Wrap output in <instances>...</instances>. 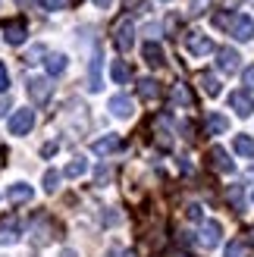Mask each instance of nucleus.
Here are the masks:
<instances>
[{
  "label": "nucleus",
  "mask_w": 254,
  "mask_h": 257,
  "mask_svg": "<svg viewBox=\"0 0 254 257\" xmlns=\"http://www.w3.org/2000/svg\"><path fill=\"white\" fill-rule=\"evenodd\" d=\"M57 185H60V173L57 170H47L44 173V191H57Z\"/></svg>",
  "instance_id": "obj_26"
},
{
  "label": "nucleus",
  "mask_w": 254,
  "mask_h": 257,
  "mask_svg": "<svg viewBox=\"0 0 254 257\" xmlns=\"http://www.w3.org/2000/svg\"><path fill=\"white\" fill-rule=\"evenodd\" d=\"M4 38H7V44H13V47H19V44L25 41V22H22V19H16V22H10V25H7V35H4Z\"/></svg>",
  "instance_id": "obj_15"
},
{
  "label": "nucleus",
  "mask_w": 254,
  "mask_h": 257,
  "mask_svg": "<svg viewBox=\"0 0 254 257\" xmlns=\"http://www.w3.org/2000/svg\"><path fill=\"white\" fill-rule=\"evenodd\" d=\"M220 238H223V226H220L217 220H207L204 226H201L198 241H201L204 248H217V245H220Z\"/></svg>",
  "instance_id": "obj_6"
},
{
  "label": "nucleus",
  "mask_w": 254,
  "mask_h": 257,
  "mask_svg": "<svg viewBox=\"0 0 254 257\" xmlns=\"http://www.w3.org/2000/svg\"><path fill=\"white\" fill-rule=\"evenodd\" d=\"M226 201H229V207L235 213L245 210V185H229V191H226Z\"/></svg>",
  "instance_id": "obj_18"
},
{
  "label": "nucleus",
  "mask_w": 254,
  "mask_h": 257,
  "mask_svg": "<svg viewBox=\"0 0 254 257\" xmlns=\"http://www.w3.org/2000/svg\"><path fill=\"white\" fill-rule=\"evenodd\" d=\"M29 128H35V110H16L10 116V135H25Z\"/></svg>",
  "instance_id": "obj_3"
},
{
  "label": "nucleus",
  "mask_w": 254,
  "mask_h": 257,
  "mask_svg": "<svg viewBox=\"0 0 254 257\" xmlns=\"http://www.w3.org/2000/svg\"><path fill=\"white\" fill-rule=\"evenodd\" d=\"M7 88H10V72H7V66H4V63H0V94H4Z\"/></svg>",
  "instance_id": "obj_31"
},
{
  "label": "nucleus",
  "mask_w": 254,
  "mask_h": 257,
  "mask_svg": "<svg viewBox=\"0 0 254 257\" xmlns=\"http://www.w3.org/2000/svg\"><path fill=\"white\" fill-rule=\"evenodd\" d=\"M44 7H47V10H66L69 0H44Z\"/></svg>",
  "instance_id": "obj_32"
},
{
  "label": "nucleus",
  "mask_w": 254,
  "mask_h": 257,
  "mask_svg": "<svg viewBox=\"0 0 254 257\" xmlns=\"http://www.w3.org/2000/svg\"><path fill=\"white\" fill-rule=\"evenodd\" d=\"M32 195H35V188H32V185H25V182H16V185H10V191H7L10 204H22V201H29Z\"/></svg>",
  "instance_id": "obj_17"
},
{
  "label": "nucleus",
  "mask_w": 254,
  "mask_h": 257,
  "mask_svg": "<svg viewBox=\"0 0 254 257\" xmlns=\"http://www.w3.org/2000/svg\"><path fill=\"white\" fill-rule=\"evenodd\" d=\"M125 257H135V254H132V251H129V254H125Z\"/></svg>",
  "instance_id": "obj_37"
},
{
  "label": "nucleus",
  "mask_w": 254,
  "mask_h": 257,
  "mask_svg": "<svg viewBox=\"0 0 254 257\" xmlns=\"http://www.w3.org/2000/svg\"><path fill=\"white\" fill-rule=\"evenodd\" d=\"M188 220H201V207H198V204H188Z\"/></svg>",
  "instance_id": "obj_33"
},
{
  "label": "nucleus",
  "mask_w": 254,
  "mask_h": 257,
  "mask_svg": "<svg viewBox=\"0 0 254 257\" xmlns=\"http://www.w3.org/2000/svg\"><path fill=\"white\" fill-rule=\"evenodd\" d=\"M226 257H245V241H229L226 245Z\"/></svg>",
  "instance_id": "obj_27"
},
{
  "label": "nucleus",
  "mask_w": 254,
  "mask_h": 257,
  "mask_svg": "<svg viewBox=\"0 0 254 257\" xmlns=\"http://www.w3.org/2000/svg\"><path fill=\"white\" fill-rule=\"evenodd\" d=\"M207 157H210V166H213V170H217V173H232V170H235V163L229 160V154H226V151H223L220 145H213Z\"/></svg>",
  "instance_id": "obj_7"
},
{
  "label": "nucleus",
  "mask_w": 254,
  "mask_h": 257,
  "mask_svg": "<svg viewBox=\"0 0 254 257\" xmlns=\"http://www.w3.org/2000/svg\"><path fill=\"white\" fill-rule=\"evenodd\" d=\"M142 57H145V63H148V66H163V47H160L157 41H145V47H142Z\"/></svg>",
  "instance_id": "obj_14"
},
{
  "label": "nucleus",
  "mask_w": 254,
  "mask_h": 257,
  "mask_svg": "<svg viewBox=\"0 0 254 257\" xmlns=\"http://www.w3.org/2000/svg\"><path fill=\"white\" fill-rule=\"evenodd\" d=\"M110 113H113V116H119V119H129L132 116V97H125V94L110 97Z\"/></svg>",
  "instance_id": "obj_13"
},
{
  "label": "nucleus",
  "mask_w": 254,
  "mask_h": 257,
  "mask_svg": "<svg viewBox=\"0 0 254 257\" xmlns=\"http://www.w3.org/2000/svg\"><path fill=\"white\" fill-rule=\"evenodd\" d=\"M60 257H79V254H75L72 248H63V251H60Z\"/></svg>",
  "instance_id": "obj_34"
},
{
  "label": "nucleus",
  "mask_w": 254,
  "mask_h": 257,
  "mask_svg": "<svg viewBox=\"0 0 254 257\" xmlns=\"http://www.w3.org/2000/svg\"><path fill=\"white\" fill-rule=\"evenodd\" d=\"M44 69H47V75H60V72H66V57H63V54H47Z\"/></svg>",
  "instance_id": "obj_20"
},
{
  "label": "nucleus",
  "mask_w": 254,
  "mask_h": 257,
  "mask_svg": "<svg viewBox=\"0 0 254 257\" xmlns=\"http://www.w3.org/2000/svg\"><path fill=\"white\" fill-rule=\"evenodd\" d=\"M232 148H235L238 157H254V138L251 135H235Z\"/></svg>",
  "instance_id": "obj_22"
},
{
  "label": "nucleus",
  "mask_w": 254,
  "mask_h": 257,
  "mask_svg": "<svg viewBox=\"0 0 254 257\" xmlns=\"http://www.w3.org/2000/svg\"><path fill=\"white\" fill-rule=\"evenodd\" d=\"M110 75H113V82H116V85H125L132 72H129V66H125L122 60H113V63H110Z\"/></svg>",
  "instance_id": "obj_23"
},
{
  "label": "nucleus",
  "mask_w": 254,
  "mask_h": 257,
  "mask_svg": "<svg viewBox=\"0 0 254 257\" xmlns=\"http://www.w3.org/2000/svg\"><path fill=\"white\" fill-rule=\"evenodd\" d=\"M173 100H176V104H192V94H188L182 85H176V91H173Z\"/></svg>",
  "instance_id": "obj_29"
},
{
  "label": "nucleus",
  "mask_w": 254,
  "mask_h": 257,
  "mask_svg": "<svg viewBox=\"0 0 254 257\" xmlns=\"http://www.w3.org/2000/svg\"><path fill=\"white\" fill-rule=\"evenodd\" d=\"M238 60H242V57H238L235 47H220V50H217V66H220L223 75H232V72L238 69Z\"/></svg>",
  "instance_id": "obj_5"
},
{
  "label": "nucleus",
  "mask_w": 254,
  "mask_h": 257,
  "mask_svg": "<svg viewBox=\"0 0 254 257\" xmlns=\"http://www.w3.org/2000/svg\"><path fill=\"white\" fill-rule=\"evenodd\" d=\"M122 148V141H119V135H104V138H97L94 145H91V151L97 154V157H107V154H113V151H119Z\"/></svg>",
  "instance_id": "obj_12"
},
{
  "label": "nucleus",
  "mask_w": 254,
  "mask_h": 257,
  "mask_svg": "<svg viewBox=\"0 0 254 257\" xmlns=\"http://www.w3.org/2000/svg\"><path fill=\"white\" fill-rule=\"evenodd\" d=\"M232 19L235 16H229V13H217V16H213V25H217V29H232Z\"/></svg>",
  "instance_id": "obj_28"
},
{
  "label": "nucleus",
  "mask_w": 254,
  "mask_h": 257,
  "mask_svg": "<svg viewBox=\"0 0 254 257\" xmlns=\"http://www.w3.org/2000/svg\"><path fill=\"white\" fill-rule=\"evenodd\" d=\"M185 50H188L192 57H207L210 50H213L210 35H204V32H188V35H185Z\"/></svg>",
  "instance_id": "obj_2"
},
{
  "label": "nucleus",
  "mask_w": 254,
  "mask_h": 257,
  "mask_svg": "<svg viewBox=\"0 0 254 257\" xmlns=\"http://www.w3.org/2000/svg\"><path fill=\"white\" fill-rule=\"evenodd\" d=\"M204 128H207V135H223L226 128H229V119H226L223 113H210L204 119Z\"/></svg>",
  "instance_id": "obj_16"
},
{
  "label": "nucleus",
  "mask_w": 254,
  "mask_h": 257,
  "mask_svg": "<svg viewBox=\"0 0 254 257\" xmlns=\"http://www.w3.org/2000/svg\"><path fill=\"white\" fill-rule=\"evenodd\" d=\"M138 94H142L145 100H157L160 97V85L154 79H138Z\"/></svg>",
  "instance_id": "obj_21"
},
{
  "label": "nucleus",
  "mask_w": 254,
  "mask_h": 257,
  "mask_svg": "<svg viewBox=\"0 0 254 257\" xmlns=\"http://www.w3.org/2000/svg\"><path fill=\"white\" fill-rule=\"evenodd\" d=\"M207 10H210V0H192L188 4V16H204Z\"/></svg>",
  "instance_id": "obj_25"
},
{
  "label": "nucleus",
  "mask_w": 254,
  "mask_h": 257,
  "mask_svg": "<svg viewBox=\"0 0 254 257\" xmlns=\"http://www.w3.org/2000/svg\"><path fill=\"white\" fill-rule=\"evenodd\" d=\"M242 82H245V88H248V91H254V66H245V72H242Z\"/></svg>",
  "instance_id": "obj_30"
},
{
  "label": "nucleus",
  "mask_w": 254,
  "mask_h": 257,
  "mask_svg": "<svg viewBox=\"0 0 254 257\" xmlns=\"http://www.w3.org/2000/svg\"><path fill=\"white\" fill-rule=\"evenodd\" d=\"M100 66H104V57H100V47H94L91 66H88V88H91V91H100V88H104V82H100Z\"/></svg>",
  "instance_id": "obj_8"
},
{
  "label": "nucleus",
  "mask_w": 254,
  "mask_h": 257,
  "mask_svg": "<svg viewBox=\"0 0 254 257\" xmlns=\"http://www.w3.org/2000/svg\"><path fill=\"white\" fill-rule=\"evenodd\" d=\"M94 4H97V7H104V10H107V7L113 4V0H94Z\"/></svg>",
  "instance_id": "obj_36"
},
{
  "label": "nucleus",
  "mask_w": 254,
  "mask_h": 257,
  "mask_svg": "<svg viewBox=\"0 0 254 257\" xmlns=\"http://www.w3.org/2000/svg\"><path fill=\"white\" fill-rule=\"evenodd\" d=\"M16 238H19V220L16 216H4V223H0V245H13Z\"/></svg>",
  "instance_id": "obj_11"
},
{
  "label": "nucleus",
  "mask_w": 254,
  "mask_h": 257,
  "mask_svg": "<svg viewBox=\"0 0 254 257\" xmlns=\"http://www.w3.org/2000/svg\"><path fill=\"white\" fill-rule=\"evenodd\" d=\"M245 241H248V245H254V226L248 229V238H245Z\"/></svg>",
  "instance_id": "obj_35"
},
{
  "label": "nucleus",
  "mask_w": 254,
  "mask_h": 257,
  "mask_svg": "<svg viewBox=\"0 0 254 257\" xmlns=\"http://www.w3.org/2000/svg\"><path fill=\"white\" fill-rule=\"evenodd\" d=\"M88 170V163L79 157V160H72V163H66V170H63V176H69V179H75V176H82Z\"/></svg>",
  "instance_id": "obj_24"
},
{
  "label": "nucleus",
  "mask_w": 254,
  "mask_h": 257,
  "mask_svg": "<svg viewBox=\"0 0 254 257\" xmlns=\"http://www.w3.org/2000/svg\"><path fill=\"white\" fill-rule=\"evenodd\" d=\"M50 94H54V85H50L47 79H32L29 82V97L35 100V107H44L50 100Z\"/></svg>",
  "instance_id": "obj_4"
},
{
  "label": "nucleus",
  "mask_w": 254,
  "mask_h": 257,
  "mask_svg": "<svg viewBox=\"0 0 254 257\" xmlns=\"http://www.w3.org/2000/svg\"><path fill=\"white\" fill-rule=\"evenodd\" d=\"M229 32H232V38H238V41H251L254 38V19L251 16H235Z\"/></svg>",
  "instance_id": "obj_9"
},
{
  "label": "nucleus",
  "mask_w": 254,
  "mask_h": 257,
  "mask_svg": "<svg viewBox=\"0 0 254 257\" xmlns=\"http://www.w3.org/2000/svg\"><path fill=\"white\" fill-rule=\"evenodd\" d=\"M198 85H201V91H204L207 97L220 94V82H217V75H210V72H198Z\"/></svg>",
  "instance_id": "obj_19"
},
{
  "label": "nucleus",
  "mask_w": 254,
  "mask_h": 257,
  "mask_svg": "<svg viewBox=\"0 0 254 257\" xmlns=\"http://www.w3.org/2000/svg\"><path fill=\"white\" fill-rule=\"evenodd\" d=\"M229 107L238 113V116H251V110H254V100L248 91H232L229 94Z\"/></svg>",
  "instance_id": "obj_10"
},
{
  "label": "nucleus",
  "mask_w": 254,
  "mask_h": 257,
  "mask_svg": "<svg viewBox=\"0 0 254 257\" xmlns=\"http://www.w3.org/2000/svg\"><path fill=\"white\" fill-rule=\"evenodd\" d=\"M113 44H116V50H129L135 44V22H132V16H122L116 22V29H113Z\"/></svg>",
  "instance_id": "obj_1"
}]
</instances>
